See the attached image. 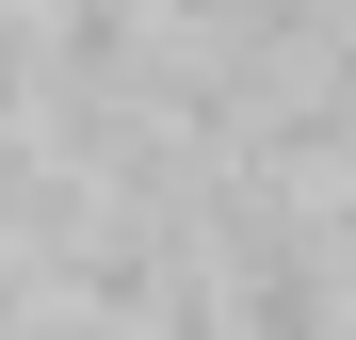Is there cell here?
<instances>
[{"mask_svg": "<svg viewBox=\"0 0 356 340\" xmlns=\"http://www.w3.org/2000/svg\"><path fill=\"white\" fill-rule=\"evenodd\" d=\"M33 81H49V17H33V0H0V130L33 113Z\"/></svg>", "mask_w": 356, "mask_h": 340, "instance_id": "obj_1", "label": "cell"}]
</instances>
